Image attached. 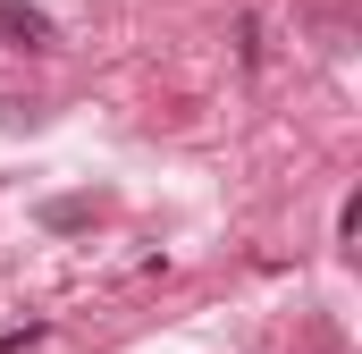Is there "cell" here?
Here are the masks:
<instances>
[{
  "mask_svg": "<svg viewBox=\"0 0 362 354\" xmlns=\"http://www.w3.org/2000/svg\"><path fill=\"white\" fill-rule=\"evenodd\" d=\"M0 34H8L17 51H51V42H59V25H51L34 0H0Z\"/></svg>",
  "mask_w": 362,
  "mask_h": 354,
  "instance_id": "6da1fadb",
  "label": "cell"
},
{
  "mask_svg": "<svg viewBox=\"0 0 362 354\" xmlns=\"http://www.w3.org/2000/svg\"><path fill=\"white\" fill-rule=\"evenodd\" d=\"M236 59L262 68V17H236Z\"/></svg>",
  "mask_w": 362,
  "mask_h": 354,
  "instance_id": "7a4b0ae2",
  "label": "cell"
},
{
  "mask_svg": "<svg viewBox=\"0 0 362 354\" xmlns=\"http://www.w3.org/2000/svg\"><path fill=\"white\" fill-rule=\"evenodd\" d=\"M42 219H51V228H85V219H93V202H51Z\"/></svg>",
  "mask_w": 362,
  "mask_h": 354,
  "instance_id": "3957f363",
  "label": "cell"
}]
</instances>
